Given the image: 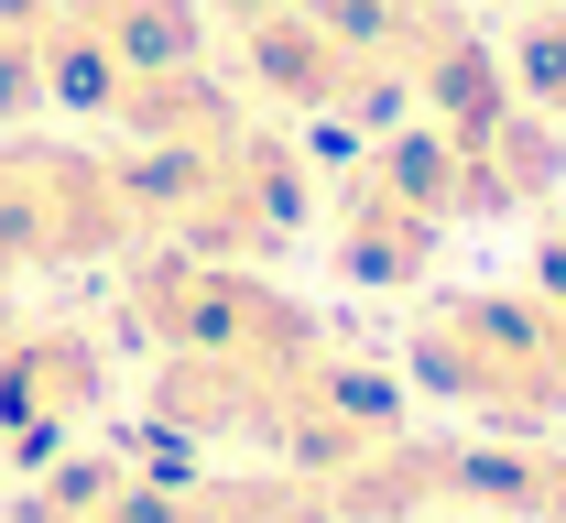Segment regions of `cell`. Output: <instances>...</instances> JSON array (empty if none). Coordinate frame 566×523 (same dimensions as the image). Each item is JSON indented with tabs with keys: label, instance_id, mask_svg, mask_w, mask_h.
<instances>
[{
	"label": "cell",
	"instance_id": "8",
	"mask_svg": "<svg viewBox=\"0 0 566 523\" xmlns=\"http://www.w3.org/2000/svg\"><path fill=\"white\" fill-rule=\"evenodd\" d=\"M501 55H512V87H523V98L566 132V11H523Z\"/></svg>",
	"mask_w": 566,
	"mask_h": 523
},
{
	"label": "cell",
	"instance_id": "11",
	"mask_svg": "<svg viewBox=\"0 0 566 523\" xmlns=\"http://www.w3.org/2000/svg\"><path fill=\"white\" fill-rule=\"evenodd\" d=\"M0 327H11V305H0Z\"/></svg>",
	"mask_w": 566,
	"mask_h": 523
},
{
	"label": "cell",
	"instance_id": "12",
	"mask_svg": "<svg viewBox=\"0 0 566 523\" xmlns=\"http://www.w3.org/2000/svg\"><path fill=\"white\" fill-rule=\"evenodd\" d=\"M0 469H11V458H0Z\"/></svg>",
	"mask_w": 566,
	"mask_h": 523
},
{
	"label": "cell",
	"instance_id": "10",
	"mask_svg": "<svg viewBox=\"0 0 566 523\" xmlns=\"http://www.w3.org/2000/svg\"><path fill=\"white\" fill-rule=\"evenodd\" d=\"M512 11H566V0H512Z\"/></svg>",
	"mask_w": 566,
	"mask_h": 523
},
{
	"label": "cell",
	"instance_id": "7",
	"mask_svg": "<svg viewBox=\"0 0 566 523\" xmlns=\"http://www.w3.org/2000/svg\"><path fill=\"white\" fill-rule=\"evenodd\" d=\"M55 44H66L55 0H0V132H22L33 109H55Z\"/></svg>",
	"mask_w": 566,
	"mask_h": 523
},
{
	"label": "cell",
	"instance_id": "9",
	"mask_svg": "<svg viewBox=\"0 0 566 523\" xmlns=\"http://www.w3.org/2000/svg\"><path fill=\"white\" fill-rule=\"evenodd\" d=\"M534 284H545V295H566V197L545 208V229H534Z\"/></svg>",
	"mask_w": 566,
	"mask_h": 523
},
{
	"label": "cell",
	"instance_id": "2",
	"mask_svg": "<svg viewBox=\"0 0 566 523\" xmlns=\"http://www.w3.org/2000/svg\"><path fill=\"white\" fill-rule=\"evenodd\" d=\"M403 372L469 415H491L501 437H556L566 426V295L545 284H469L436 295L403 327Z\"/></svg>",
	"mask_w": 566,
	"mask_h": 523
},
{
	"label": "cell",
	"instance_id": "5",
	"mask_svg": "<svg viewBox=\"0 0 566 523\" xmlns=\"http://www.w3.org/2000/svg\"><path fill=\"white\" fill-rule=\"evenodd\" d=\"M109 338L98 327H66V316H11L0 327V458H22V469H44V458H66L98 415H109Z\"/></svg>",
	"mask_w": 566,
	"mask_h": 523
},
{
	"label": "cell",
	"instance_id": "3",
	"mask_svg": "<svg viewBox=\"0 0 566 523\" xmlns=\"http://www.w3.org/2000/svg\"><path fill=\"white\" fill-rule=\"evenodd\" d=\"M316 229H327L338 284H359V295H415L424 273H436V251L469 229V186H458V164H447V143L424 121H381L359 143V164H338L316 186Z\"/></svg>",
	"mask_w": 566,
	"mask_h": 523
},
{
	"label": "cell",
	"instance_id": "1",
	"mask_svg": "<svg viewBox=\"0 0 566 523\" xmlns=\"http://www.w3.org/2000/svg\"><path fill=\"white\" fill-rule=\"evenodd\" d=\"M132 219L153 251H208V262H283L316 229V164L305 143L240 109L229 132L132 153Z\"/></svg>",
	"mask_w": 566,
	"mask_h": 523
},
{
	"label": "cell",
	"instance_id": "6",
	"mask_svg": "<svg viewBox=\"0 0 566 523\" xmlns=\"http://www.w3.org/2000/svg\"><path fill=\"white\" fill-rule=\"evenodd\" d=\"M76 33L109 55V76H164V66H208L218 55V11L208 0H55ZM120 98V87H109Z\"/></svg>",
	"mask_w": 566,
	"mask_h": 523
},
{
	"label": "cell",
	"instance_id": "4",
	"mask_svg": "<svg viewBox=\"0 0 566 523\" xmlns=\"http://www.w3.org/2000/svg\"><path fill=\"white\" fill-rule=\"evenodd\" d=\"M120 251H142L120 153L55 143V132H0V284L87 273V262H120Z\"/></svg>",
	"mask_w": 566,
	"mask_h": 523
}]
</instances>
